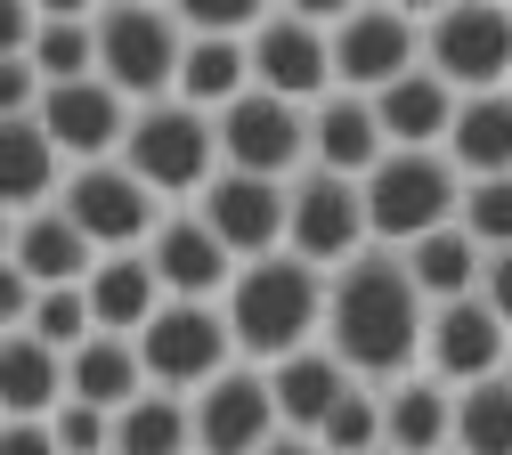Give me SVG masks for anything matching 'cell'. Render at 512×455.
<instances>
[{
  "label": "cell",
  "instance_id": "1",
  "mask_svg": "<svg viewBox=\"0 0 512 455\" xmlns=\"http://www.w3.org/2000/svg\"><path fill=\"white\" fill-rule=\"evenodd\" d=\"M423 334H431V301L407 277V252H358L350 269H334L326 285V350L358 374V382H407V366H423Z\"/></svg>",
  "mask_w": 512,
  "mask_h": 455
},
{
  "label": "cell",
  "instance_id": "2",
  "mask_svg": "<svg viewBox=\"0 0 512 455\" xmlns=\"http://www.w3.org/2000/svg\"><path fill=\"white\" fill-rule=\"evenodd\" d=\"M326 285L334 277H317L293 252L236 269L220 309H228V334H236L244 366H285L293 350H309V334H326Z\"/></svg>",
  "mask_w": 512,
  "mask_h": 455
},
{
  "label": "cell",
  "instance_id": "3",
  "mask_svg": "<svg viewBox=\"0 0 512 455\" xmlns=\"http://www.w3.org/2000/svg\"><path fill=\"white\" fill-rule=\"evenodd\" d=\"M464 220V171L447 155H382L366 179V228L382 252H415L423 236Z\"/></svg>",
  "mask_w": 512,
  "mask_h": 455
},
{
  "label": "cell",
  "instance_id": "4",
  "mask_svg": "<svg viewBox=\"0 0 512 455\" xmlns=\"http://www.w3.org/2000/svg\"><path fill=\"white\" fill-rule=\"evenodd\" d=\"M122 163H131V171L163 195V204H179V195H196V204H204V187L228 171V163H220V114H196L187 98L139 106Z\"/></svg>",
  "mask_w": 512,
  "mask_h": 455
},
{
  "label": "cell",
  "instance_id": "5",
  "mask_svg": "<svg viewBox=\"0 0 512 455\" xmlns=\"http://www.w3.org/2000/svg\"><path fill=\"white\" fill-rule=\"evenodd\" d=\"M179 65H187V33L171 9H106L98 17V82H114L131 106H163L179 98Z\"/></svg>",
  "mask_w": 512,
  "mask_h": 455
},
{
  "label": "cell",
  "instance_id": "6",
  "mask_svg": "<svg viewBox=\"0 0 512 455\" xmlns=\"http://www.w3.org/2000/svg\"><path fill=\"white\" fill-rule=\"evenodd\" d=\"M139 358H147V382L179 390V399H196V390H212L228 366H244L220 301H163V317L139 334Z\"/></svg>",
  "mask_w": 512,
  "mask_h": 455
},
{
  "label": "cell",
  "instance_id": "7",
  "mask_svg": "<svg viewBox=\"0 0 512 455\" xmlns=\"http://www.w3.org/2000/svg\"><path fill=\"white\" fill-rule=\"evenodd\" d=\"M423 65L456 90H512V9H488V0H464V9H439L423 25Z\"/></svg>",
  "mask_w": 512,
  "mask_h": 455
},
{
  "label": "cell",
  "instance_id": "8",
  "mask_svg": "<svg viewBox=\"0 0 512 455\" xmlns=\"http://www.w3.org/2000/svg\"><path fill=\"white\" fill-rule=\"evenodd\" d=\"M57 204L74 212V228H82L98 252H147L155 228H163V195H155L131 163H82Z\"/></svg>",
  "mask_w": 512,
  "mask_h": 455
},
{
  "label": "cell",
  "instance_id": "9",
  "mask_svg": "<svg viewBox=\"0 0 512 455\" xmlns=\"http://www.w3.org/2000/svg\"><path fill=\"white\" fill-rule=\"evenodd\" d=\"M252 90L293 98V106H326L334 98V25L309 9H269L252 33Z\"/></svg>",
  "mask_w": 512,
  "mask_h": 455
},
{
  "label": "cell",
  "instance_id": "10",
  "mask_svg": "<svg viewBox=\"0 0 512 455\" xmlns=\"http://www.w3.org/2000/svg\"><path fill=\"white\" fill-rule=\"evenodd\" d=\"M374 244L366 228V179H334V171H301L293 179V260H309L317 277L350 269V260Z\"/></svg>",
  "mask_w": 512,
  "mask_h": 455
},
{
  "label": "cell",
  "instance_id": "11",
  "mask_svg": "<svg viewBox=\"0 0 512 455\" xmlns=\"http://www.w3.org/2000/svg\"><path fill=\"white\" fill-rule=\"evenodd\" d=\"M220 163L252 171V179H301L309 171V106L269 98V90H244L220 114Z\"/></svg>",
  "mask_w": 512,
  "mask_h": 455
},
{
  "label": "cell",
  "instance_id": "12",
  "mask_svg": "<svg viewBox=\"0 0 512 455\" xmlns=\"http://www.w3.org/2000/svg\"><path fill=\"white\" fill-rule=\"evenodd\" d=\"M212 236L236 252V269H252V260H277L293 244V187L285 179H252V171H220L204 187V204Z\"/></svg>",
  "mask_w": 512,
  "mask_h": 455
},
{
  "label": "cell",
  "instance_id": "13",
  "mask_svg": "<svg viewBox=\"0 0 512 455\" xmlns=\"http://www.w3.org/2000/svg\"><path fill=\"white\" fill-rule=\"evenodd\" d=\"M407 74H423V25L407 9H350L334 25V90L382 98Z\"/></svg>",
  "mask_w": 512,
  "mask_h": 455
},
{
  "label": "cell",
  "instance_id": "14",
  "mask_svg": "<svg viewBox=\"0 0 512 455\" xmlns=\"http://www.w3.org/2000/svg\"><path fill=\"white\" fill-rule=\"evenodd\" d=\"M285 439L269 366H228L212 390H196V455H261Z\"/></svg>",
  "mask_w": 512,
  "mask_h": 455
},
{
  "label": "cell",
  "instance_id": "15",
  "mask_svg": "<svg viewBox=\"0 0 512 455\" xmlns=\"http://www.w3.org/2000/svg\"><path fill=\"white\" fill-rule=\"evenodd\" d=\"M33 122L57 139V155H66V163L82 171V163H122L139 106L122 98L114 82H57V90L41 98V114H33Z\"/></svg>",
  "mask_w": 512,
  "mask_h": 455
},
{
  "label": "cell",
  "instance_id": "16",
  "mask_svg": "<svg viewBox=\"0 0 512 455\" xmlns=\"http://www.w3.org/2000/svg\"><path fill=\"white\" fill-rule=\"evenodd\" d=\"M504 366H512V334H504V317H496L480 293L431 309V334H423V374H431V382L472 390V382H496Z\"/></svg>",
  "mask_w": 512,
  "mask_h": 455
},
{
  "label": "cell",
  "instance_id": "17",
  "mask_svg": "<svg viewBox=\"0 0 512 455\" xmlns=\"http://www.w3.org/2000/svg\"><path fill=\"white\" fill-rule=\"evenodd\" d=\"M147 260H155V277H163V293H171V301H212V293H228V285H236V252L212 236V220H204V212H163V228H155Z\"/></svg>",
  "mask_w": 512,
  "mask_h": 455
},
{
  "label": "cell",
  "instance_id": "18",
  "mask_svg": "<svg viewBox=\"0 0 512 455\" xmlns=\"http://www.w3.org/2000/svg\"><path fill=\"white\" fill-rule=\"evenodd\" d=\"M0 260H9V269H25V277L49 293V285H90V269H98L106 252L74 228V212H66V204H49V212L9 220V244H0Z\"/></svg>",
  "mask_w": 512,
  "mask_h": 455
},
{
  "label": "cell",
  "instance_id": "19",
  "mask_svg": "<svg viewBox=\"0 0 512 455\" xmlns=\"http://www.w3.org/2000/svg\"><path fill=\"white\" fill-rule=\"evenodd\" d=\"M391 155L382 139V114L358 90H334L326 106H309V171H334V179H374V163Z\"/></svg>",
  "mask_w": 512,
  "mask_h": 455
},
{
  "label": "cell",
  "instance_id": "20",
  "mask_svg": "<svg viewBox=\"0 0 512 455\" xmlns=\"http://www.w3.org/2000/svg\"><path fill=\"white\" fill-rule=\"evenodd\" d=\"M269 390H277L285 431H293V439H317V431H326V415L358 390V374H350L326 342H309V350H293L285 366H269Z\"/></svg>",
  "mask_w": 512,
  "mask_h": 455
},
{
  "label": "cell",
  "instance_id": "21",
  "mask_svg": "<svg viewBox=\"0 0 512 455\" xmlns=\"http://www.w3.org/2000/svg\"><path fill=\"white\" fill-rule=\"evenodd\" d=\"M90 317H98V334H122V342H139L147 325L163 317V277H155V260L147 252H106L98 269H90Z\"/></svg>",
  "mask_w": 512,
  "mask_h": 455
},
{
  "label": "cell",
  "instance_id": "22",
  "mask_svg": "<svg viewBox=\"0 0 512 455\" xmlns=\"http://www.w3.org/2000/svg\"><path fill=\"white\" fill-rule=\"evenodd\" d=\"M456 90H447L431 65L423 74H407V82H391L374 98V114H382V139H391V155H447V130H456Z\"/></svg>",
  "mask_w": 512,
  "mask_h": 455
},
{
  "label": "cell",
  "instance_id": "23",
  "mask_svg": "<svg viewBox=\"0 0 512 455\" xmlns=\"http://www.w3.org/2000/svg\"><path fill=\"white\" fill-rule=\"evenodd\" d=\"M66 399H74L66 350H49L41 334H9L0 342V407H9V423H49Z\"/></svg>",
  "mask_w": 512,
  "mask_h": 455
},
{
  "label": "cell",
  "instance_id": "24",
  "mask_svg": "<svg viewBox=\"0 0 512 455\" xmlns=\"http://www.w3.org/2000/svg\"><path fill=\"white\" fill-rule=\"evenodd\" d=\"M66 155H57V139L41 122H0V204H9V220L25 212H49L57 195H66Z\"/></svg>",
  "mask_w": 512,
  "mask_h": 455
},
{
  "label": "cell",
  "instance_id": "25",
  "mask_svg": "<svg viewBox=\"0 0 512 455\" xmlns=\"http://www.w3.org/2000/svg\"><path fill=\"white\" fill-rule=\"evenodd\" d=\"M382 447L391 455H439L456 447V390L431 382V374H407L382 390Z\"/></svg>",
  "mask_w": 512,
  "mask_h": 455
},
{
  "label": "cell",
  "instance_id": "26",
  "mask_svg": "<svg viewBox=\"0 0 512 455\" xmlns=\"http://www.w3.org/2000/svg\"><path fill=\"white\" fill-rule=\"evenodd\" d=\"M447 163L464 171V187H480V179H512V90H480V98L456 106Z\"/></svg>",
  "mask_w": 512,
  "mask_h": 455
},
{
  "label": "cell",
  "instance_id": "27",
  "mask_svg": "<svg viewBox=\"0 0 512 455\" xmlns=\"http://www.w3.org/2000/svg\"><path fill=\"white\" fill-rule=\"evenodd\" d=\"M407 277L423 285L431 309H447V301H472V293L488 285V252H480L472 228L456 220V228H439V236H423V244L407 252Z\"/></svg>",
  "mask_w": 512,
  "mask_h": 455
},
{
  "label": "cell",
  "instance_id": "28",
  "mask_svg": "<svg viewBox=\"0 0 512 455\" xmlns=\"http://www.w3.org/2000/svg\"><path fill=\"white\" fill-rule=\"evenodd\" d=\"M66 366H74V399H82V407H106V415H122L139 390H155L139 342H122V334H90Z\"/></svg>",
  "mask_w": 512,
  "mask_h": 455
},
{
  "label": "cell",
  "instance_id": "29",
  "mask_svg": "<svg viewBox=\"0 0 512 455\" xmlns=\"http://www.w3.org/2000/svg\"><path fill=\"white\" fill-rule=\"evenodd\" d=\"M114 455H196V399L139 390V399L114 415Z\"/></svg>",
  "mask_w": 512,
  "mask_h": 455
},
{
  "label": "cell",
  "instance_id": "30",
  "mask_svg": "<svg viewBox=\"0 0 512 455\" xmlns=\"http://www.w3.org/2000/svg\"><path fill=\"white\" fill-rule=\"evenodd\" d=\"M244 90H252V41H187L179 98L196 114H228Z\"/></svg>",
  "mask_w": 512,
  "mask_h": 455
},
{
  "label": "cell",
  "instance_id": "31",
  "mask_svg": "<svg viewBox=\"0 0 512 455\" xmlns=\"http://www.w3.org/2000/svg\"><path fill=\"white\" fill-rule=\"evenodd\" d=\"M33 74L57 82H98V17L82 9H41V41H33Z\"/></svg>",
  "mask_w": 512,
  "mask_h": 455
},
{
  "label": "cell",
  "instance_id": "32",
  "mask_svg": "<svg viewBox=\"0 0 512 455\" xmlns=\"http://www.w3.org/2000/svg\"><path fill=\"white\" fill-rule=\"evenodd\" d=\"M456 447L464 455H512V382H472L456 390Z\"/></svg>",
  "mask_w": 512,
  "mask_h": 455
},
{
  "label": "cell",
  "instance_id": "33",
  "mask_svg": "<svg viewBox=\"0 0 512 455\" xmlns=\"http://www.w3.org/2000/svg\"><path fill=\"white\" fill-rule=\"evenodd\" d=\"M317 447H326V455H374V447H382V390H374V382H358L350 399L326 415Z\"/></svg>",
  "mask_w": 512,
  "mask_h": 455
},
{
  "label": "cell",
  "instance_id": "34",
  "mask_svg": "<svg viewBox=\"0 0 512 455\" xmlns=\"http://www.w3.org/2000/svg\"><path fill=\"white\" fill-rule=\"evenodd\" d=\"M25 334H41L49 350H66V358H74V350H82V342L98 334V317H90V293H82V285H49Z\"/></svg>",
  "mask_w": 512,
  "mask_h": 455
},
{
  "label": "cell",
  "instance_id": "35",
  "mask_svg": "<svg viewBox=\"0 0 512 455\" xmlns=\"http://www.w3.org/2000/svg\"><path fill=\"white\" fill-rule=\"evenodd\" d=\"M464 228H472V244L496 260V252H512V179H480V187H464Z\"/></svg>",
  "mask_w": 512,
  "mask_h": 455
},
{
  "label": "cell",
  "instance_id": "36",
  "mask_svg": "<svg viewBox=\"0 0 512 455\" xmlns=\"http://www.w3.org/2000/svg\"><path fill=\"white\" fill-rule=\"evenodd\" d=\"M49 431H57V447H66V455H114V415H106V407L66 399V407L49 415Z\"/></svg>",
  "mask_w": 512,
  "mask_h": 455
},
{
  "label": "cell",
  "instance_id": "37",
  "mask_svg": "<svg viewBox=\"0 0 512 455\" xmlns=\"http://www.w3.org/2000/svg\"><path fill=\"white\" fill-rule=\"evenodd\" d=\"M480 301L504 317V334H512V252H496V260H488V285H480Z\"/></svg>",
  "mask_w": 512,
  "mask_h": 455
},
{
  "label": "cell",
  "instance_id": "38",
  "mask_svg": "<svg viewBox=\"0 0 512 455\" xmlns=\"http://www.w3.org/2000/svg\"><path fill=\"white\" fill-rule=\"evenodd\" d=\"M0 455H66V447H57V431H49V423H9Z\"/></svg>",
  "mask_w": 512,
  "mask_h": 455
},
{
  "label": "cell",
  "instance_id": "39",
  "mask_svg": "<svg viewBox=\"0 0 512 455\" xmlns=\"http://www.w3.org/2000/svg\"><path fill=\"white\" fill-rule=\"evenodd\" d=\"M261 455H326V447H317V439H293V431H285V439H277V447H261Z\"/></svg>",
  "mask_w": 512,
  "mask_h": 455
},
{
  "label": "cell",
  "instance_id": "40",
  "mask_svg": "<svg viewBox=\"0 0 512 455\" xmlns=\"http://www.w3.org/2000/svg\"><path fill=\"white\" fill-rule=\"evenodd\" d=\"M439 455H464V447H439Z\"/></svg>",
  "mask_w": 512,
  "mask_h": 455
},
{
  "label": "cell",
  "instance_id": "41",
  "mask_svg": "<svg viewBox=\"0 0 512 455\" xmlns=\"http://www.w3.org/2000/svg\"><path fill=\"white\" fill-rule=\"evenodd\" d=\"M374 455H391V447H374Z\"/></svg>",
  "mask_w": 512,
  "mask_h": 455
},
{
  "label": "cell",
  "instance_id": "42",
  "mask_svg": "<svg viewBox=\"0 0 512 455\" xmlns=\"http://www.w3.org/2000/svg\"><path fill=\"white\" fill-rule=\"evenodd\" d=\"M504 382H512V366H504Z\"/></svg>",
  "mask_w": 512,
  "mask_h": 455
}]
</instances>
